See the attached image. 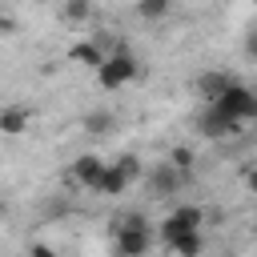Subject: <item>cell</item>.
<instances>
[{"label": "cell", "instance_id": "9", "mask_svg": "<svg viewBox=\"0 0 257 257\" xmlns=\"http://www.w3.org/2000/svg\"><path fill=\"white\" fill-rule=\"evenodd\" d=\"M104 165H108V161H100L96 153H80V157L72 161V181L84 185L88 193H96V185H100V177H104Z\"/></svg>", "mask_w": 257, "mask_h": 257}, {"label": "cell", "instance_id": "14", "mask_svg": "<svg viewBox=\"0 0 257 257\" xmlns=\"http://www.w3.org/2000/svg\"><path fill=\"white\" fill-rule=\"evenodd\" d=\"M169 165H173L177 173H185V177H193V153H189L185 145H177V149L169 153Z\"/></svg>", "mask_w": 257, "mask_h": 257}, {"label": "cell", "instance_id": "7", "mask_svg": "<svg viewBox=\"0 0 257 257\" xmlns=\"http://www.w3.org/2000/svg\"><path fill=\"white\" fill-rule=\"evenodd\" d=\"M197 128H201V137H209V141H225V137H237V133H241V120H229V116H221L213 104H205Z\"/></svg>", "mask_w": 257, "mask_h": 257}, {"label": "cell", "instance_id": "1", "mask_svg": "<svg viewBox=\"0 0 257 257\" xmlns=\"http://www.w3.org/2000/svg\"><path fill=\"white\" fill-rule=\"evenodd\" d=\"M141 157H133V153H124V157H116V161H108L104 165V177H100V185H96V193L100 197H120V193H128L137 181H141Z\"/></svg>", "mask_w": 257, "mask_h": 257}, {"label": "cell", "instance_id": "3", "mask_svg": "<svg viewBox=\"0 0 257 257\" xmlns=\"http://www.w3.org/2000/svg\"><path fill=\"white\" fill-rule=\"evenodd\" d=\"M137 72H141V64H137V56L128 48L124 52H108L100 60V68H96V84L100 88H120V84L137 80Z\"/></svg>", "mask_w": 257, "mask_h": 257}, {"label": "cell", "instance_id": "13", "mask_svg": "<svg viewBox=\"0 0 257 257\" xmlns=\"http://www.w3.org/2000/svg\"><path fill=\"white\" fill-rule=\"evenodd\" d=\"M60 16L68 24H84L92 16V0H60Z\"/></svg>", "mask_w": 257, "mask_h": 257}, {"label": "cell", "instance_id": "20", "mask_svg": "<svg viewBox=\"0 0 257 257\" xmlns=\"http://www.w3.org/2000/svg\"><path fill=\"white\" fill-rule=\"evenodd\" d=\"M0 221H4V201H0Z\"/></svg>", "mask_w": 257, "mask_h": 257}, {"label": "cell", "instance_id": "16", "mask_svg": "<svg viewBox=\"0 0 257 257\" xmlns=\"http://www.w3.org/2000/svg\"><path fill=\"white\" fill-rule=\"evenodd\" d=\"M84 128L88 133H108L112 128V116L108 112H92V116H84Z\"/></svg>", "mask_w": 257, "mask_h": 257}, {"label": "cell", "instance_id": "5", "mask_svg": "<svg viewBox=\"0 0 257 257\" xmlns=\"http://www.w3.org/2000/svg\"><path fill=\"white\" fill-rule=\"evenodd\" d=\"M205 225V213L197 209V205H181V209H173L165 221H161V241L169 245L177 233H197Z\"/></svg>", "mask_w": 257, "mask_h": 257}, {"label": "cell", "instance_id": "8", "mask_svg": "<svg viewBox=\"0 0 257 257\" xmlns=\"http://www.w3.org/2000/svg\"><path fill=\"white\" fill-rule=\"evenodd\" d=\"M193 177H185V173H177L169 161H161L153 173H149V189H153V197H173L177 189H185Z\"/></svg>", "mask_w": 257, "mask_h": 257}, {"label": "cell", "instance_id": "10", "mask_svg": "<svg viewBox=\"0 0 257 257\" xmlns=\"http://www.w3.org/2000/svg\"><path fill=\"white\" fill-rule=\"evenodd\" d=\"M28 128H32V112H28L24 104L0 108V133H4V137H20V133H28Z\"/></svg>", "mask_w": 257, "mask_h": 257}, {"label": "cell", "instance_id": "15", "mask_svg": "<svg viewBox=\"0 0 257 257\" xmlns=\"http://www.w3.org/2000/svg\"><path fill=\"white\" fill-rule=\"evenodd\" d=\"M169 4H173V0H137V12H141L145 20H161V16L169 12Z\"/></svg>", "mask_w": 257, "mask_h": 257}, {"label": "cell", "instance_id": "12", "mask_svg": "<svg viewBox=\"0 0 257 257\" xmlns=\"http://www.w3.org/2000/svg\"><path fill=\"white\" fill-rule=\"evenodd\" d=\"M169 249H173L177 257H201V249H205L201 229H197V233H177V237L169 241Z\"/></svg>", "mask_w": 257, "mask_h": 257}, {"label": "cell", "instance_id": "17", "mask_svg": "<svg viewBox=\"0 0 257 257\" xmlns=\"http://www.w3.org/2000/svg\"><path fill=\"white\" fill-rule=\"evenodd\" d=\"M28 257H56V249H48V245H40V241H36V245L28 249Z\"/></svg>", "mask_w": 257, "mask_h": 257}, {"label": "cell", "instance_id": "11", "mask_svg": "<svg viewBox=\"0 0 257 257\" xmlns=\"http://www.w3.org/2000/svg\"><path fill=\"white\" fill-rule=\"evenodd\" d=\"M64 60H68V64H80V68H92V72H96V68H100V60H104V52H100L92 40H76V44L64 52Z\"/></svg>", "mask_w": 257, "mask_h": 257}, {"label": "cell", "instance_id": "6", "mask_svg": "<svg viewBox=\"0 0 257 257\" xmlns=\"http://www.w3.org/2000/svg\"><path fill=\"white\" fill-rule=\"evenodd\" d=\"M229 84H237V80H233L225 68H205V72H197V76H193V88H197V96H201L205 104H213Z\"/></svg>", "mask_w": 257, "mask_h": 257}, {"label": "cell", "instance_id": "2", "mask_svg": "<svg viewBox=\"0 0 257 257\" xmlns=\"http://www.w3.org/2000/svg\"><path fill=\"white\" fill-rule=\"evenodd\" d=\"M149 249H153L149 221H145L141 213L120 217V229H116V257H145Z\"/></svg>", "mask_w": 257, "mask_h": 257}, {"label": "cell", "instance_id": "19", "mask_svg": "<svg viewBox=\"0 0 257 257\" xmlns=\"http://www.w3.org/2000/svg\"><path fill=\"white\" fill-rule=\"evenodd\" d=\"M36 4H60V0H36Z\"/></svg>", "mask_w": 257, "mask_h": 257}, {"label": "cell", "instance_id": "4", "mask_svg": "<svg viewBox=\"0 0 257 257\" xmlns=\"http://www.w3.org/2000/svg\"><path fill=\"white\" fill-rule=\"evenodd\" d=\"M213 108L221 112V116H229V120H253L257 116V96H253V88H245V84H229L217 100H213Z\"/></svg>", "mask_w": 257, "mask_h": 257}, {"label": "cell", "instance_id": "18", "mask_svg": "<svg viewBox=\"0 0 257 257\" xmlns=\"http://www.w3.org/2000/svg\"><path fill=\"white\" fill-rule=\"evenodd\" d=\"M16 32V20L12 16H0V36H12Z\"/></svg>", "mask_w": 257, "mask_h": 257}]
</instances>
